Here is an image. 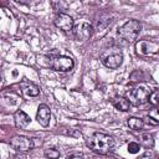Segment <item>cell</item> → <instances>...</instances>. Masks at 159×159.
<instances>
[{"mask_svg":"<svg viewBox=\"0 0 159 159\" xmlns=\"http://www.w3.org/2000/svg\"><path fill=\"white\" fill-rule=\"evenodd\" d=\"M87 145L94 153L107 154V153H109L113 149L114 139L111 135H108V134H104V133H101V132H96V133H93L88 138Z\"/></svg>","mask_w":159,"mask_h":159,"instance_id":"6da1fadb","label":"cell"},{"mask_svg":"<svg viewBox=\"0 0 159 159\" xmlns=\"http://www.w3.org/2000/svg\"><path fill=\"white\" fill-rule=\"evenodd\" d=\"M142 30V24L138 20H128L118 29V37L125 42H133L137 40Z\"/></svg>","mask_w":159,"mask_h":159,"instance_id":"7a4b0ae2","label":"cell"},{"mask_svg":"<svg viewBox=\"0 0 159 159\" xmlns=\"http://www.w3.org/2000/svg\"><path fill=\"white\" fill-rule=\"evenodd\" d=\"M101 60L106 67L111 70H116L123 62V53L118 47H109L102 52Z\"/></svg>","mask_w":159,"mask_h":159,"instance_id":"3957f363","label":"cell"},{"mask_svg":"<svg viewBox=\"0 0 159 159\" xmlns=\"http://www.w3.org/2000/svg\"><path fill=\"white\" fill-rule=\"evenodd\" d=\"M48 65L55 71H58V72H68V71H71L73 68L75 62L68 56L56 55V56H51L50 57Z\"/></svg>","mask_w":159,"mask_h":159,"instance_id":"277c9868","label":"cell"},{"mask_svg":"<svg viewBox=\"0 0 159 159\" xmlns=\"http://www.w3.org/2000/svg\"><path fill=\"white\" fill-rule=\"evenodd\" d=\"M148 97H149V91L145 87H135V88L128 91L127 96H125L128 102L134 106H142V104L147 103Z\"/></svg>","mask_w":159,"mask_h":159,"instance_id":"5b68a950","label":"cell"},{"mask_svg":"<svg viewBox=\"0 0 159 159\" xmlns=\"http://www.w3.org/2000/svg\"><path fill=\"white\" fill-rule=\"evenodd\" d=\"M10 145L17 152V153H27L29 150L35 148L34 139L24 137V135H14L10 140Z\"/></svg>","mask_w":159,"mask_h":159,"instance_id":"8992f818","label":"cell"},{"mask_svg":"<svg viewBox=\"0 0 159 159\" xmlns=\"http://www.w3.org/2000/svg\"><path fill=\"white\" fill-rule=\"evenodd\" d=\"M72 34H73V36H75V39L77 41H86L92 36L93 27H92V25L89 22L81 21V22L73 25Z\"/></svg>","mask_w":159,"mask_h":159,"instance_id":"52a82bcc","label":"cell"},{"mask_svg":"<svg viewBox=\"0 0 159 159\" xmlns=\"http://www.w3.org/2000/svg\"><path fill=\"white\" fill-rule=\"evenodd\" d=\"M53 24L57 29L65 31V32H70L72 31L73 29V19L72 16H70L68 14H65V12H60L56 15L55 20H53Z\"/></svg>","mask_w":159,"mask_h":159,"instance_id":"ba28073f","label":"cell"},{"mask_svg":"<svg viewBox=\"0 0 159 159\" xmlns=\"http://www.w3.org/2000/svg\"><path fill=\"white\" fill-rule=\"evenodd\" d=\"M135 50L138 55H150V53H157L159 50V45L154 41H149V40H139L135 43Z\"/></svg>","mask_w":159,"mask_h":159,"instance_id":"9c48e42d","label":"cell"},{"mask_svg":"<svg viewBox=\"0 0 159 159\" xmlns=\"http://www.w3.org/2000/svg\"><path fill=\"white\" fill-rule=\"evenodd\" d=\"M36 119L39 122L40 125L42 127H47L50 124V120H51V111L48 108L47 104H40L39 108H37V112H36Z\"/></svg>","mask_w":159,"mask_h":159,"instance_id":"30bf717a","label":"cell"},{"mask_svg":"<svg viewBox=\"0 0 159 159\" xmlns=\"http://www.w3.org/2000/svg\"><path fill=\"white\" fill-rule=\"evenodd\" d=\"M30 120H31L30 117L21 109H17L14 113V122H15L16 128H19V129H25L30 124Z\"/></svg>","mask_w":159,"mask_h":159,"instance_id":"8fae6325","label":"cell"},{"mask_svg":"<svg viewBox=\"0 0 159 159\" xmlns=\"http://www.w3.org/2000/svg\"><path fill=\"white\" fill-rule=\"evenodd\" d=\"M21 89L24 92L25 96H29V97H36L39 96L40 93V87L37 84H35L34 82H30V81H24L21 82Z\"/></svg>","mask_w":159,"mask_h":159,"instance_id":"7c38bea8","label":"cell"},{"mask_svg":"<svg viewBox=\"0 0 159 159\" xmlns=\"http://www.w3.org/2000/svg\"><path fill=\"white\" fill-rule=\"evenodd\" d=\"M112 104L116 109L122 111V112L129 111V107H130V103L128 102V99L125 97H114L112 99Z\"/></svg>","mask_w":159,"mask_h":159,"instance_id":"4fadbf2b","label":"cell"},{"mask_svg":"<svg viewBox=\"0 0 159 159\" xmlns=\"http://www.w3.org/2000/svg\"><path fill=\"white\" fill-rule=\"evenodd\" d=\"M127 124H128V127H129L130 129H133V130H140V129L144 127L143 119L137 118V117H130V118H128Z\"/></svg>","mask_w":159,"mask_h":159,"instance_id":"5bb4252c","label":"cell"},{"mask_svg":"<svg viewBox=\"0 0 159 159\" xmlns=\"http://www.w3.org/2000/svg\"><path fill=\"white\" fill-rule=\"evenodd\" d=\"M140 144L144 147V148H153L154 145V139H153V135L152 134H143L140 137Z\"/></svg>","mask_w":159,"mask_h":159,"instance_id":"9a60e30c","label":"cell"},{"mask_svg":"<svg viewBox=\"0 0 159 159\" xmlns=\"http://www.w3.org/2000/svg\"><path fill=\"white\" fill-rule=\"evenodd\" d=\"M43 155L47 159H58L60 158V150L56 148H48V149H45Z\"/></svg>","mask_w":159,"mask_h":159,"instance_id":"2e32d148","label":"cell"},{"mask_svg":"<svg viewBox=\"0 0 159 159\" xmlns=\"http://www.w3.org/2000/svg\"><path fill=\"white\" fill-rule=\"evenodd\" d=\"M148 101L152 106L157 107L158 103H159V91L158 89H154L152 93H149V97H148Z\"/></svg>","mask_w":159,"mask_h":159,"instance_id":"e0dca14e","label":"cell"},{"mask_svg":"<svg viewBox=\"0 0 159 159\" xmlns=\"http://www.w3.org/2000/svg\"><path fill=\"white\" fill-rule=\"evenodd\" d=\"M139 149H140V145L138 143H135V142H130L128 144V152L130 154H137L139 152Z\"/></svg>","mask_w":159,"mask_h":159,"instance_id":"ac0fdd59","label":"cell"},{"mask_svg":"<svg viewBox=\"0 0 159 159\" xmlns=\"http://www.w3.org/2000/svg\"><path fill=\"white\" fill-rule=\"evenodd\" d=\"M83 158H84V155L80 152H72L66 157V159H83Z\"/></svg>","mask_w":159,"mask_h":159,"instance_id":"d6986e66","label":"cell"},{"mask_svg":"<svg viewBox=\"0 0 159 159\" xmlns=\"http://www.w3.org/2000/svg\"><path fill=\"white\" fill-rule=\"evenodd\" d=\"M14 159H30V158L27 157V153H17L14 157Z\"/></svg>","mask_w":159,"mask_h":159,"instance_id":"ffe728a7","label":"cell"},{"mask_svg":"<svg viewBox=\"0 0 159 159\" xmlns=\"http://www.w3.org/2000/svg\"><path fill=\"white\" fill-rule=\"evenodd\" d=\"M147 119H148L147 122H148L149 124H153V125H157V124L159 123V120H157V119H154V118H152L150 116H148V117H147Z\"/></svg>","mask_w":159,"mask_h":159,"instance_id":"44dd1931","label":"cell"},{"mask_svg":"<svg viewBox=\"0 0 159 159\" xmlns=\"http://www.w3.org/2000/svg\"><path fill=\"white\" fill-rule=\"evenodd\" d=\"M137 159H152V154H149V153H144V154H142L139 158H137Z\"/></svg>","mask_w":159,"mask_h":159,"instance_id":"7402d4cb","label":"cell"}]
</instances>
